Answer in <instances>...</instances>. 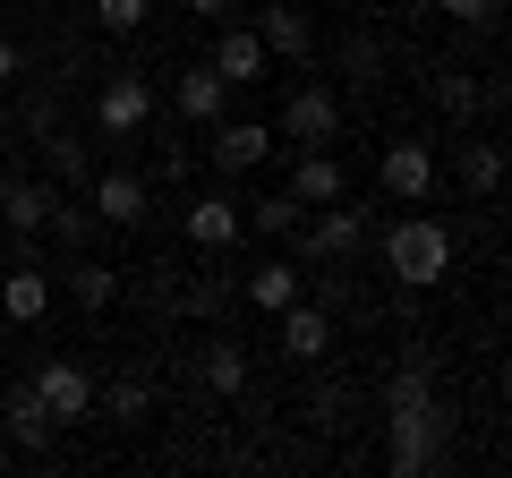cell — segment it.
<instances>
[{
  "mask_svg": "<svg viewBox=\"0 0 512 478\" xmlns=\"http://www.w3.org/2000/svg\"><path fill=\"white\" fill-rule=\"evenodd\" d=\"M188 239H197V248H231V239H248V222H239L231 197H197L188 205Z\"/></svg>",
  "mask_w": 512,
  "mask_h": 478,
  "instance_id": "obj_19",
  "label": "cell"
},
{
  "mask_svg": "<svg viewBox=\"0 0 512 478\" xmlns=\"http://www.w3.org/2000/svg\"><path fill=\"white\" fill-rule=\"evenodd\" d=\"M436 9H444V18H453V26H487L495 9H504V0H436Z\"/></svg>",
  "mask_w": 512,
  "mask_h": 478,
  "instance_id": "obj_32",
  "label": "cell"
},
{
  "mask_svg": "<svg viewBox=\"0 0 512 478\" xmlns=\"http://www.w3.org/2000/svg\"><path fill=\"white\" fill-rule=\"evenodd\" d=\"M299 291H308V282H299V265H291V257H265V265H256L248 282H239V299H248L256 316H282V308H291Z\"/></svg>",
  "mask_w": 512,
  "mask_h": 478,
  "instance_id": "obj_14",
  "label": "cell"
},
{
  "mask_svg": "<svg viewBox=\"0 0 512 478\" xmlns=\"http://www.w3.org/2000/svg\"><path fill=\"white\" fill-rule=\"evenodd\" d=\"M461 188H470V197H495V188H504V154L495 146H461Z\"/></svg>",
  "mask_w": 512,
  "mask_h": 478,
  "instance_id": "obj_25",
  "label": "cell"
},
{
  "mask_svg": "<svg viewBox=\"0 0 512 478\" xmlns=\"http://www.w3.org/2000/svg\"><path fill=\"white\" fill-rule=\"evenodd\" d=\"M239 222H248V231H265V239H291L299 222H308V205H299L291 188H274V197H256V205H239Z\"/></svg>",
  "mask_w": 512,
  "mask_h": 478,
  "instance_id": "obj_21",
  "label": "cell"
},
{
  "mask_svg": "<svg viewBox=\"0 0 512 478\" xmlns=\"http://www.w3.org/2000/svg\"><path fill=\"white\" fill-rule=\"evenodd\" d=\"M18 69H26V60H18V43L0 35V86H18Z\"/></svg>",
  "mask_w": 512,
  "mask_h": 478,
  "instance_id": "obj_33",
  "label": "cell"
},
{
  "mask_svg": "<svg viewBox=\"0 0 512 478\" xmlns=\"http://www.w3.org/2000/svg\"><path fill=\"white\" fill-rule=\"evenodd\" d=\"M146 18H154V0H94V26L103 35H137Z\"/></svg>",
  "mask_w": 512,
  "mask_h": 478,
  "instance_id": "obj_27",
  "label": "cell"
},
{
  "mask_svg": "<svg viewBox=\"0 0 512 478\" xmlns=\"http://www.w3.org/2000/svg\"><path fill=\"white\" fill-rule=\"evenodd\" d=\"M43 222H52V188L43 180H0V231H35L43 239Z\"/></svg>",
  "mask_w": 512,
  "mask_h": 478,
  "instance_id": "obj_16",
  "label": "cell"
},
{
  "mask_svg": "<svg viewBox=\"0 0 512 478\" xmlns=\"http://www.w3.org/2000/svg\"><path fill=\"white\" fill-rule=\"evenodd\" d=\"M274 325H282V359H325L333 350V316H325V299H308V291H299Z\"/></svg>",
  "mask_w": 512,
  "mask_h": 478,
  "instance_id": "obj_10",
  "label": "cell"
},
{
  "mask_svg": "<svg viewBox=\"0 0 512 478\" xmlns=\"http://www.w3.org/2000/svg\"><path fill=\"white\" fill-rule=\"evenodd\" d=\"M478 103H487V86H478L470 69H444V77H436V111H453V120H470Z\"/></svg>",
  "mask_w": 512,
  "mask_h": 478,
  "instance_id": "obj_26",
  "label": "cell"
},
{
  "mask_svg": "<svg viewBox=\"0 0 512 478\" xmlns=\"http://www.w3.org/2000/svg\"><path fill=\"white\" fill-rule=\"evenodd\" d=\"M333 129H342V94H333L325 77H308V86L282 103V137H291V146H333Z\"/></svg>",
  "mask_w": 512,
  "mask_h": 478,
  "instance_id": "obj_5",
  "label": "cell"
},
{
  "mask_svg": "<svg viewBox=\"0 0 512 478\" xmlns=\"http://www.w3.org/2000/svg\"><path fill=\"white\" fill-rule=\"evenodd\" d=\"M43 239H60V248H94V205L52 197V222H43Z\"/></svg>",
  "mask_w": 512,
  "mask_h": 478,
  "instance_id": "obj_24",
  "label": "cell"
},
{
  "mask_svg": "<svg viewBox=\"0 0 512 478\" xmlns=\"http://www.w3.org/2000/svg\"><path fill=\"white\" fill-rule=\"evenodd\" d=\"M146 120H154V86H146V77H103V94H94V129H103V137H137V129H146Z\"/></svg>",
  "mask_w": 512,
  "mask_h": 478,
  "instance_id": "obj_6",
  "label": "cell"
},
{
  "mask_svg": "<svg viewBox=\"0 0 512 478\" xmlns=\"http://www.w3.org/2000/svg\"><path fill=\"white\" fill-rule=\"evenodd\" d=\"M188 18H231V0H188Z\"/></svg>",
  "mask_w": 512,
  "mask_h": 478,
  "instance_id": "obj_34",
  "label": "cell"
},
{
  "mask_svg": "<svg viewBox=\"0 0 512 478\" xmlns=\"http://www.w3.org/2000/svg\"><path fill=\"white\" fill-rule=\"evenodd\" d=\"M103 410H111L120 427L154 419V385H146V376H111V385H103Z\"/></svg>",
  "mask_w": 512,
  "mask_h": 478,
  "instance_id": "obj_23",
  "label": "cell"
},
{
  "mask_svg": "<svg viewBox=\"0 0 512 478\" xmlns=\"http://www.w3.org/2000/svg\"><path fill=\"white\" fill-rule=\"evenodd\" d=\"M256 43H265L274 60H308L316 52V26H308V9L274 0V9H256Z\"/></svg>",
  "mask_w": 512,
  "mask_h": 478,
  "instance_id": "obj_13",
  "label": "cell"
},
{
  "mask_svg": "<svg viewBox=\"0 0 512 478\" xmlns=\"http://www.w3.org/2000/svg\"><path fill=\"white\" fill-rule=\"evenodd\" d=\"M26 385H35V402L52 410V427H77L94 410V376L77 368V359H43L35 376H26Z\"/></svg>",
  "mask_w": 512,
  "mask_h": 478,
  "instance_id": "obj_4",
  "label": "cell"
},
{
  "mask_svg": "<svg viewBox=\"0 0 512 478\" xmlns=\"http://www.w3.org/2000/svg\"><path fill=\"white\" fill-rule=\"evenodd\" d=\"M376 180H384V197H393V205H419L427 188H436V154H427L419 137H393L384 163H376Z\"/></svg>",
  "mask_w": 512,
  "mask_h": 478,
  "instance_id": "obj_7",
  "label": "cell"
},
{
  "mask_svg": "<svg viewBox=\"0 0 512 478\" xmlns=\"http://www.w3.org/2000/svg\"><path fill=\"white\" fill-rule=\"evenodd\" d=\"M342 410H350L342 385H316V393H308V419H316V427H342Z\"/></svg>",
  "mask_w": 512,
  "mask_h": 478,
  "instance_id": "obj_31",
  "label": "cell"
},
{
  "mask_svg": "<svg viewBox=\"0 0 512 478\" xmlns=\"http://www.w3.org/2000/svg\"><path fill=\"white\" fill-rule=\"evenodd\" d=\"M444 402L436 385H427V368H393V385H384V461H393V478H419L444 461Z\"/></svg>",
  "mask_w": 512,
  "mask_h": 478,
  "instance_id": "obj_1",
  "label": "cell"
},
{
  "mask_svg": "<svg viewBox=\"0 0 512 478\" xmlns=\"http://www.w3.org/2000/svg\"><path fill=\"white\" fill-rule=\"evenodd\" d=\"M384 274L402 282V291H436V282L453 274V231H444L436 214H402L384 231Z\"/></svg>",
  "mask_w": 512,
  "mask_h": 478,
  "instance_id": "obj_2",
  "label": "cell"
},
{
  "mask_svg": "<svg viewBox=\"0 0 512 478\" xmlns=\"http://www.w3.org/2000/svg\"><path fill=\"white\" fill-rule=\"evenodd\" d=\"M52 171H60L69 188H86V180H94V146H77V137L52 129Z\"/></svg>",
  "mask_w": 512,
  "mask_h": 478,
  "instance_id": "obj_28",
  "label": "cell"
},
{
  "mask_svg": "<svg viewBox=\"0 0 512 478\" xmlns=\"http://www.w3.org/2000/svg\"><path fill=\"white\" fill-rule=\"evenodd\" d=\"M342 154H333V146H308V154H299V163H291V197L299 205H333V197H342Z\"/></svg>",
  "mask_w": 512,
  "mask_h": 478,
  "instance_id": "obj_15",
  "label": "cell"
},
{
  "mask_svg": "<svg viewBox=\"0 0 512 478\" xmlns=\"http://www.w3.org/2000/svg\"><path fill=\"white\" fill-rule=\"evenodd\" d=\"M69 299H77V308H86V316H111V299H120V274H111V265H77V274H69Z\"/></svg>",
  "mask_w": 512,
  "mask_h": 478,
  "instance_id": "obj_22",
  "label": "cell"
},
{
  "mask_svg": "<svg viewBox=\"0 0 512 478\" xmlns=\"http://www.w3.org/2000/svg\"><path fill=\"white\" fill-rule=\"evenodd\" d=\"M231 77H222L214 69V60H197V69H180V86H171V103H180V120H188V129H214V120H222V111H231Z\"/></svg>",
  "mask_w": 512,
  "mask_h": 478,
  "instance_id": "obj_8",
  "label": "cell"
},
{
  "mask_svg": "<svg viewBox=\"0 0 512 478\" xmlns=\"http://www.w3.org/2000/svg\"><path fill=\"white\" fill-rule=\"evenodd\" d=\"M0 419H9V436H18L26 453H43V444H52V410L35 402V385H18V393H9V402H0Z\"/></svg>",
  "mask_w": 512,
  "mask_h": 478,
  "instance_id": "obj_20",
  "label": "cell"
},
{
  "mask_svg": "<svg viewBox=\"0 0 512 478\" xmlns=\"http://www.w3.org/2000/svg\"><path fill=\"white\" fill-rule=\"evenodd\" d=\"M342 77H384V52H376V35H350V43H342Z\"/></svg>",
  "mask_w": 512,
  "mask_h": 478,
  "instance_id": "obj_30",
  "label": "cell"
},
{
  "mask_svg": "<svg viewBox=\"0 0 512 478\" xmlns=\"http://www.w3.org/2000/svg\"><path fill=\"white\" fill-rule=\"evenodd\" d=\"M291 239H299V257H308V265H333V257H350V248L367 239V214H359L350 197H333V205H308V222H299Z\"/></svg>",
  "mask_w": 512,
  "mask_h": 478,
  "instance_id": "obj_3",
  "label": "cell"
},
{
  "mask_svg": "<svg viewBox=\"0 0 512 478\" xmlns=\"http://www.w3.org/2000/svg\"><path fill=\"white\" fill-rule=\"evenodd\" d=\"M86 205H94V222H111V231H137V222H146V180H137V171H94Z\"/></svg>",
  "mask_w": 512,
  "mask_h": 478,
  "instance_id": "obj_9",
  "label": "cell"
},
{
  "mask_svg": "<svg viewBox=\"0 0 512 478\" xmlns=\"http://www.w3.org/2000/svg\"><path fill=\"white\" fill-rule=\"evenodd\" d=\"M197 385L222 393V402L248 393V350H239V342H205V350H197Z\"/></svg>",
  "mask_w": 512,
  "mask_h": 478,
  "instance_id": "obj_18",
  "label": "cell"
},
{
  "mask_svg": "<svg viewBox=\"0 0 512 478\" xmlns=\"http://www.w3.org/2000/svg\"><path fill=\"white\" fill-rule=\"evenodd\" d=\"M52 316V274L43 265H9V282H0V325H43Z\"/></svg>",
  "mask_w": 512,
  "mask_h": 478,
  "instance_id": "obj_12",
  "label": "cell"
},
{
  "mask_svg": "<svg viewBox=\"0 0 512 478\" xmlns=\"http://www.w3.org/2000/svg\"><path fill=\"white\" fill-rule=\"evenodd\" d=\"M214 69L231 77V86H256V77L274 69V52H265V43H256V26H231V35L214 43Z\"/></svg>",
  "mask_w": 512,
  "mask_h": 478,
  "instance_id": "obj_17",
  "label": "cell"
},
{
  "mask_svg": "<svg viewBox=\"0 0 512 478\" xmlns=\"http://www.w3.org/2000/svg\"><path fill=\"white\" fill-rule=\"evenodd\" d=\"M231 299H239V291H222V282H188V299H180V308L197 316V325H214V316L231 308Z\"/></svg>",
  "mask_w": 512,
  "mask_h": 478,
  "instance_id": "obj_29",
  "label": "cell"
},
{
  "mask_svg": "<svg viewBox=\"0 0 512 478\" xmlns=\"http://www.w3.org/2000/svg\"><path fill=\"white\" fill-rule=\"evenodd\" d=\"M205 154H214V171H256L265 154H274V129H265V120H231V111H222Z\"/></svg>",
  "mask_w": 512,
  "mask_h": 478,
  "instance_id": "obj_11",
  "label": "cell"
}]
</instances>
